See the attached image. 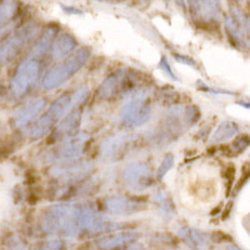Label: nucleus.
<instances>
[{
  "label": "nucleus",
  "instance_id": "1",
  "mask_svg": "<svg viewBox=\"0 0 250 250\" xmlns=\"http://www.w3.org/2000/svg\"><path fill=\"white\" fill-rule=\"evenodd\" d=\"M89 90L85 85L79 86L75 90L60 95L57 100L51 103L48 110L34 125H31L28 134L31 139H40L49 133L55 125L59 124L70 111L74 110L79 104L88 97Z\"/></svg>",
  "mask_w": 250,
  "mask_h": 250
},
{
  "label": "nucleus",
  "instance_id": "2",
  "mask_svg": "<svg viewBox=\"0 0 250 250\" xmlns=\"http://www.w3.org/2000/svg\"><path fill=\"white\" fill-rule=\"evenodd\" d=\"M40 227L49 235L62 236L79 235V204H54L48 207L40 218Z\"/></svg>",
  "mask_w": 250,
  "mask_h": 250
},
{
  "label": "nucleus",
  "instance_id": "3",
  "mask_svg": "<svg viewBox=\"0 0 250 250\" xmlns=\"http://www.w3.org/2000/svg\"><path fill=\"white\" fill-rule=\"evenodd\" d=\"M91 55L90 49L84 46L75 51L74 54L69 55L65 60L60 64L53 66L50 70L44 75L43 86L46 90H53L62 86L64 83L68 82L75 73L85 65Z\"/></svg>",
  "mask_w": 250,
  "mask_h": 250
},
{
  "label": "nucleus",
  "instance_id": "4",
  "mask_svg": "<svg viewBox=\"0 0 250 250\" xmlns=\"http://www.w3.org/2000/svg\"><path fill=\"white\" fill-rule=\"evenodd\" d=\"M149 97L150 89L148 88H140L128 95L119 111L120 122L126 126H142L146 124L151 117Z\"/></svg>",
  "mask_w": 250,
  "mask_h": 250
},
{
  "label": "nucleus",
  "instance_id": "5",
  "mask_svg": "<svg viewBox=\"0 0 250 250\" xmlns=\"http://www.w3.org/2000/svg\"><path fill=\"white\" fill-rule=\"evenodd\" d=\"M91 135L89 133H78L73 137L62 140L57 146L46 153V162H69L82 156L88 146Z\"/></svg>",
  "mask_w": 250,
  "mask_h": 250
},
{
  "label": "nucleus",
  "instance_id": "6",
  "mask_svg": "<svg viewBox=\"0 0 250 250\" xmlns=\"http://www.w3.org/2000/svg\"><path fill=\"white\" fill-rule=\"evenodd\" d=\"M40 62L37 59L25 58L19 62L14 77L10 80V91L14 97H23L28 93L29 89L34 85V83L39 78Z\"/></svg>",
  "mask_w": 250,
  "mask_h": 250
},
{
  "label": "nucleus",
  "instance_id": "7",
  "mask_svg": "<svg viewBox=\"0 0 250 250\" xmlns=\"http://www.w3.org/2000/svg\"><path fill=\"white\" fill-rule=\"evenodd\" d=\"M133 88L134 79L131 74H129L128 69L119 68L103 80L98 89V97L100 99H114L128 94Z\"/></svg>",
  "mask_w": 250,
  "mask_h": 250
},
{
  "label": "nucleus",
  "instance_id": "8",
  "mask_svg": "<svg viewBox=\"0 0 250 250\" xmlns=\"http://www.w3.org/2000/svg\"><path fill=\"white\" fill-rule=\"evenodd\" d=\"M39 33V25L35 23H26L21 28L18 29L12 37H9L5 42H3L0 48V60L1 64H6L17 57V54L21 50L25 44L35 38Z\"/></svg>",
  "mask_w": 250,
  "mask_h": 250
},
{
  "label": "nucleus",
  "instance_id": "9",
  "mask_svg": "<svg viewBox=\"0 0 250 250\" xmlns=\"http://www.w3.org/2000/svg\"><path fill=\"white\" fill-rule=\"evenodd\" d=\"M123 179L125 184L134 191H143L154 183V174L151 168L145 163H131L123 170Z\"/></svg>",
  "mask_w": 250,
  "mask_h": 250
},
{
  "label": "nucleus",
  "instance_id": "10",
  "mask_svg": "<svg viewBox=\"0 0 250 250\" xmlns=\"http://www.w3.org/2000/svg\"><path fill=\"white\" fill-rule=\"evenodd\" d=\"M106 213L111 215L129 216L143 211L146 208L144 200L135 199L130 196H109L103 202Z\"/></svg>",
  "mask_w": 250,
  "mask_h": 250
},
{
  "label": "nucleus",
  "instance_id": "11",
  "mask_svg": "<svg viewBox=\"0 0 250 250\" xmlns=\"http://www.w3.org/2000/svg\"><path fill=\"white\" fill-rule=\"evenodd\" d=\"M91 168L93 167L90 163L85 160H69L60 164H54L49 169V173L50 175L57 176L66 182H77L90 173Z\"/></svg>",
  "mask_w": 250,
  "mask_h": 250
},
{
  "label": "nucleus",
  "instance_id": "12",
  "mask_svg": "<svg viewBox=\"0 0 250 250\" xmlns=\"http://www.w3.org/2000/svg\"><path fill=\"white\" fill-rule=\"evenodd\" d=\"M134 138L128 134H118L108 138L100 146V156L105 162H118L126 154Z\"/></svg>",
  "mask_w": 250,
  "mask_h": 250
},
{
  "label": "nucleus",
  "instance_id": "13",
  "mask_svg": "<svg viewBox=\"0 0 250 250\" xmlns=\"http://www.w3.org/2000/svg\"><path fill=\"white\" fill-rule=\"evenodd\" d=\"M178 235L191 250H209L210 248V236L196 228H180Z\"/></svg>",
  "mask_w": 250,
  "mask_h": 250
},
{
  "label": "nucleus",
  "instance_id": "14",
  "mask_svg": "<svg viewBox=\"0 0 250 250\" xmlns=\"http://www.w3.org/2000/svg\"><path fill=\"white\" fill-rule=\"evenodd\" d=\"M45 105L46 102L44 98H37V99L29 102L26 105H24L15 113L14 125L17 128H23L28 125L35 118H38V115L44 110Z\"/></svg>",
  "mask_w": 250,
  "mask_h": 250
},
{
  "label": "nucleus",
  "instance_id": "15",
  "mask_svg": "<svg viewBox=\"0 0 250 250\" xmlns=\"http://www.w3.org/2000/svg\"><path fill=\"white\" fill-rule=\"evenodd\" d=\"M80 123H82V110L74 109L58 124L54 130V139L64 140L78 134L77 131L80 126Z\"/></svg>",
  "mask_w": 250,
  "mask_h": 250
},
{
  "label": "nucleus",
  "instance_id": "16",
  "mask_svg": "<svg viewBox=\"0 0 250 250\" xmlns=\"http://www.w3.org/2000/svg\"><path fill=\"white\" fill-rule=\"evenodd\" d=\"M77 46V40L70 34L62 33L55 38L53 46H51V57L54 60L64 59L69 53L74 50Z\"/></svg>",
  "mask_w": 250,
  "mask_h": 250
},
{
  "label": "nucleus",
  "instance_id": "17",
  "mask_svg": "<svg viewBox=\"0 0 250 250\" xmlns=\"http://www.w3.org/2000/svg\"><path fill=\"white\" fill-rule=\"evenodd\" d=\"M57 31H58L57 26L54 25L48 26V28L45 29V31L42 34V37L39 38V40L35 43V45L31 48L30 51H29L28 58L38 60V58L43 57L46 51H48V49L50 48V46H53Z\"/></svg>",
  "mask_w": 250,
  "mask_h": 250
},
{
  "label": "nucleus",
  "instance_id": "18",
  "mask_svg": "<svg viewBox=\"0 0 250 250\" xmlns=\"http://www.w3.org/2000/svg\"><path fill=\"white\" fill-rule=\"evenodd\" d=\"M189 8L193 17L203 20L215 19L220 15V6L214 1H189Z\"/></svg>",
  "mask_w": 250,
  "mask_h": 250
},
{
  "label": "nucleus",
  "instance_id": "19",
  "mask_svg": "<svg viewBox=\"0 0 250 250\" xmlns=\"http://www.w3.org/2000/svg\"><path fill=\"white\" fill-rule=\"evenodd\" d=\"M138 234L135 231H125V233H117L114 235L104 236L97 242V245L102 249H114V248L128 245L137 240Z\"/></svg>",
  "mask_w": 250,
  "mask_h": 250
},
{
  "label": "nucleus",
  "instance_id": "20",
  "mask_svg": "<svg viewBox=\"0 0 250 250\" xmlns=\"http://www.w3.org/2000/svg\"><path fill=\"white\" fill-rule=\"evenodd\" d=\"M239 133V126L236 123L230 122V120H224V122L219 123L214 133L211 134L210 143L213 144H220L225 143L229 139L234 138Z\"/></svg>",
  "mask_w": 250,
  "mask_h": 250
},
{
  "label": "nucleus",
  "instance_id": "21",
  "mask_svg": "<svg viewBox=\"0 0 250 250\" xmlns=\"http://www.w3.org/2000/svg\"><path fill=\"white\" fill-rule=\"evenodd\" d=\"M154 202H155L156 207H158V211H159L163 218L167 219V220H170V219L174 218L175 207H174L173 202L167 194V191H164L163 189H158L154 193Z\"/></svg>",
  "mask_w": 250,
  "mask_h": 250
},
{
  "label": "nucleus",
  "instance_id": "22",
  "mask_svg": "<svg viewBox=\"0 0 250 250\" xmlns=\"http://www.w3.org/2000/svg\"><path fill=\"white\" fill-rule=\"evenodd\" d=\"M174 163H175V156H174V154L171 153L167 154V155L163 158L162 163H160L159 165V168H158V170H156V174H155L156 179L162 180L163 178L169 173V170L173 168Z\"/></svg>",
  "mask_w": 250,
  "mask_h": 250
},
{
  "label": "nucleus",
  "instance_id": "23",
  "mask_svg": "<svg viewBox=\"0 0 250 250\" xmlns=\"http://www.w3.org/2000/svg\"><path fill=\"white\" fill-rule=\"evenodd\" d=\"M18 4L14 1H3L0 6V20H1V25L8 23L9 20L12 19L17 12Z\"/></svg>",
  "mask_w": 250,
  "mask_h": 250
},
{
  "label": "nucleus",
  "instance_id": "24",
  "mask_svg": "<svg viewBox=\"0 0 250 250\" xmlns=\"http://www.w3.org/2000/svg\"><path fill=\"white\" fill-rule=\"evenodd\" d=\"M200 119V111L198 109V106L190 105L185 108L184 111V123L188 126H191L193 124H195L198 120Z\"/></svg>",
  "mask_w": 250,
  "mask_h": 250
},
{
  "label": "nucleus",
  "instance_id": "25",
  "mask_svg": "<svg viewBox=\"0 0 250 250\" xmlns=\"http://www.w3.org/2000/svg\"><path fill=\"white\" fill-rule=\"evenodd\" d=\"M249 145L250 137L247 135V134H244V135H240V137H238L234 140V143L231 144V150H233V153L235 154V155H238V154H242Z\"/></svg>",
  "mask_w": 250,
  "mask_h": 250
},
{
  "label": "nucleus",
  "instance_id": "26",
  "mask_svg": "<svg viewBox=\"0 0 250 250\" xmlns=\"http://www.w3.org/2000/svg\"><path fill=\"white\" fill-rule=\"evenodd\" d=\"M62 243L60 242L59 239H51L48 242H44L42 244L37 245L34 250H62Z\"/></svg>",
  "mask_w": 250,
  "mask_h": 250
},
{
  "label": "nucleus",
  "instance_id": "27",
  "mask_svg": "<svg viewBox=\"0 0 250 250\" xmlns=\"http://www.w3.org/2000/svg\"><path fill=\"white\" fill-rule=\"evenodd\" d=\"M6 248L9 250H26L21 239L17 235H12L10 238L6 239Z\"/></svg>",
  "mask_w": 250,
  "mask_h": 250
},
{
  "label": "nucleus",
  "instance_id": "28",
  "mask_svg": "<svg viewBox=\"0 0 250 250\" xmlns=\"http://www.w3.org/2000/svg\"><path fill=\"white\" fill-rule=\"evenodd\" d=\"M198 88L203 91H207V93H211L215 94V95H220V94H228V95H233V91L225 90V89H219V88H210V86H208L207 84L202 83L199 80L198 82Z\"/></svg>",
  "mask_w": 250,
  "mask_h": 250
},
{
  "label": "nucleus",
  "instance_id": "29",
  "mask_svg": "<svg viewBox=\"0 0 250 250\" xmlns=\"http://www.w3.org/2000/svg\"><path fill=\"white\" fill-rule=\"evenodd\" d=\"M159 68L162 69L163 71H164L165 74L168 75L169 78H171L173 80H178V78L174 75L173 70H171L170 65H169V62H168V59H167V57L165 55H163L162 58H160V62H159Z\"/></svg>",
  "mask_w": 250,
  "mask_h": 250
},
{
  "label": "nucleus",
  "instance_id": "30",
  "mask_svg": "<svg viewBox=\"0 0 250 250\" xmlns=\"http://www.w3.org/2000/svg\"><path fill=\"white\" fill-rule=\"evenodd\" d=\"M174 59H175L178 62H182V64H185V65H189V66H191V68H195V69L198 68L195 60L191 59V58L188 57V55L174 54Z\"/></svg>",
  "mask_w": 250,
  "mask_h": 250
},
{
  "label": "nucleus",
  "instance_id": "31",
  "mask_svg": "<svg viewBox=\"0 0 250 250\" xmlns=\"http://www.w3.org/2000/svg\"><path fill=\"white\" fill-rule=\"evenodd\" d=\"M62 9L65 13H68L69 15H73V14L82 15L83 14V12H82V10H80V9L74 8V6H64V5H62Z\"/></svg>",
  "mask_w": 250,
  "mask_h": 250
},
{
  "label": "nucleus",
  "instance_id": "32",
  "mask_svg": "<svg viewBox=\"0 0 250 250\" xmlns=\"http://www.w3.org/2000/svg\"><path fill=\"white\" fill-rule=\"evenodd\" d=\"M224 250H242V249H240V248H239L238 245H233V244H230V245H228V247L225 248Z\"/></svg>",
  "mask_w": 250,
  "mask_h": 250
},
{
  "label": "nucleus",
  "instance_id": "33",
  "mask_svg": "<svg viewBox=\"0 0 250 250\" xmlns=\"http://www.w3.org/2000/svg\"><path fill=\"white\" fill-rule=\"evenodd\" d=\"M236 104H238V105H240V106H244V108H249L250 109V104H249V103L238 102V103H236Z\"/></svg>",
  "mask_w": 250,
  "mask_h": 250
},
{
  "label": "nucleus",
  "instance_id": "34",
  "mask_svg": "<svg viewBox=\"0 0 250 250\" xmlns=\"http://www.w3.org/2000/svg\"><path fill=\"white\" fill-rule=\"evenodd\" d=\"M245 28L250 30V18H247V20H245Z\"/></svg>",
  "mask_w": 250,
  "mask_h": 250
},
{
  "label": "nucleus",
  "instance_id": "35",
  "mask_svg": "<svg viewBox=\"0 0 250 250\" xmlns=\"http://www.w3.org/2000/svg\"><path fill=\"white\" fill-rule=\"evenodd\" d=\"M249 162H250V159H249Z\"/></svg>",
  "mask_w": 250,
  "mask_h": 250
}]
</instances>
